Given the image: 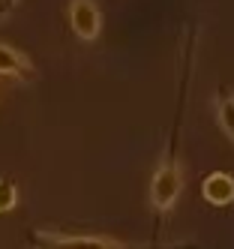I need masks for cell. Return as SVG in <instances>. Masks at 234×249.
I'll return each instance as SVG.
<instances>
[{"instance_id": "cell-1", "label": "cell", "mask_w": 234, "mask_h": 249, "mask_svg": "<svg viewBox=\"0 0 234 249\" xmlns=\"http://www.w3.org/2000/svg\"><path fill=\"white\" fill-rule=\"evenodd\" d=\"M180 189H183V168L177 162V153L168 150L162 156V162L156 165L153 177H150V204H153V210L168 213L180 198Z\"/></svg>"}, {"instance_id": "cell-5", "label": "cell", "mask_w": 234, "mask_h": 249, "mask_svg": "<svg viewBox=\"0 0 234 249\" xmlns=\"http://www.w3.org/2000/svg\"><path fill=\"white\" fill-rule=\"evenodd\" d=\"M0 75L6 78H18V81H33L36 78V69L27 60V54H21L18 48L0 42Z\"/></svg>"}, {"instance_id": "cell-6", "label": "cell", "mask_w": 234, "mask_h": 249, "mask_svg": "<svg viewBox=\"0 0 234 249\" xmlns=\"http://www.w3.org/2000/svg\"><path fill=\"white\" fill-rule=\"evenodd\" d=\"M216 120H219V126L225 132V138L234 144V90H228V87H219L216 90Z\"/></svg>"}, {"instance_id": "cell-8", "label": "cell", "mask_w": 234, "mask_h": 249, "mask_svg": "<svg viewBox=\"0 0 234 249\" xmlns=\"http://www.w3.org/2000/svg\"><path fill=\"white\" fill-rule=\"evenodd\" d=\"M15 9H18V0H0V24H3Z\"/></svg>"}, {"instance_id": "cell-4", "label": "cell", "mask_w": 234, "mask_h": 249, "mask_svg": "<svg viewBox=\"0 0 234 249\" xmlns=\"http://www.w3.org/2000/svg\"><path fill=\"white\" fill-rule=\"evenodd\" d=\"M201 195H204V201L213 204V207H228L234 201V177L228 171L207 174L204 183H201Z\"/></svg>"}, {"instance_id": "cell-7", "label": "cell", "mask_w": 234, "mask_h": 249, "mask_svg": "<svg viewBox=\"0 0 234 249\" xmlns=\"http://www.w3.org/2000/svg\"><path fill=\"white\" fill-rule=\"evenodd\" d=\"M18 204V186L6 177H0V213H9Z\"/></svg>"}, {"instance_id": "cell-3", "label": "cell", "mask_w": 234, "mask_h": 249, "mask_svg": "<svg viewBox=\"0 0 234 249\" xmlns=\"http://www.w3.org/2000/svg\"><path fill=\"white\" fill-rule=\"evenodd\" d=\"M69 27L78 39L84 42H93L99 39V30H102V15L96 0H69Z\"/></svg>"}, {"instance_id": "cell-2", "label": "cell", "mask_w": 234, "mask_h": 249, "mask_svg": "<svg viewBox=\"0 0 234 249\" xmlns=\"http://www.w3.org/2000/svg\"><path fill=\"white\" fill-rule=\"evenodd\" d=\"M33 249H129V246L117 243L111 237H99V234H51V231H36Z\"/></svg>"}]
</instances>
